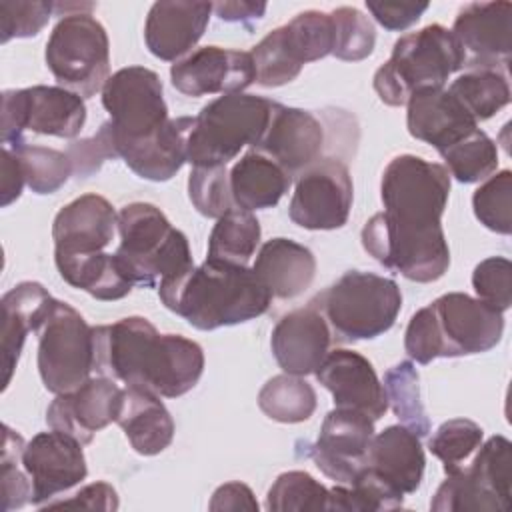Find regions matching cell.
I'll return each mask as SVG.
<instances>
[{
	"instance_id": "obj_1",
	"label": "cell",
	"mask_w": 512,
	"mask_h": 512,
	"mask_svg": "<svg viewBox=\"0 0 512 512\" xmlns=\"http://www.w3.org/2000/svg\"><path fill=\"white\" fill-rule=\"evenodd\" d=\"M450 174L442 164L400 154L382 172L384 210L362 228L364 250L388 270L420 284L440 280L450 266L442 230Z\"/></svg>"
},
{
	"instance_id": "obj_2",
	"label": "cell",
	"mask_w": 512,
	"mask_h": 512,
	"mask_svg": "<svg viewBox=\"0 0 512 512\" xmlns=\"http://www.w3.org/2000/svg\"><path fill=\"white\" fill-rule=\"evenodd\" d=\"M94 372L162 398L190 392L204 372L202 346L180 334H160L142 316L92 326Z\"/></svg>"
},
{
	"instance_id": "obj_3",
	"label": "cell",
	"mask_w": 512,
	"mask_h": 512,
	"mask_svg": "<svg viewBox=\"0 0 512 512\" xmlns=\"http://www.w3.org/2000/svg\"><path fill=\"white\" fill-rule=\"evenodd\" d=\"M162 304L198 330H216L262 316L270 290L248 266L204 260L158 284Z\"/></svg>"
},
{
	"instance_id": "obj_4",
	"label": "cell",
	"mask_w": 512,
	"mask_h": 512,
	"mask_svg": "<svg viewBox=\"0 0 512 512\" xmlns=\"http://www.w3.org/2000/svg\"><path fill=\"white\" fill-rule=\"evenodd\" d=\"M116 228L120 246L114 258L134 286L154 288L164 278L178 276L194 266L186 234L174 228L154 204H126L118 212Z\"/></svg>"
},
{
	"instance_id": "obj_5",
	"label": "cell",
	"mask_w": 512,
	"mask_h": 512,
	"mask_svg": "<svg viewBox=\"0 0 512 512\" xmlns=\"http://www.w3.org/2000/svg\"><path fill=\"white\" fill-rule=\"evenodd\" d=\"M466 66V52L452 30L428 24L394 42L390 58L374 74V90L388 106H406L424 88H444Z\"/></svg>"
},
{
	"instance_id": "obj_6",
	"label": "cell",
	"mask_w": 512,
	"mask_h": 512,
	"mask_svg": "<svg viewBox=\"0 0 512 512\" xmlns=\"http://www.w3.org/2000/svg\"><path fill=\"white\" fill-rule=\"evenodd\" d=\"M276 102L256 94H224L202 106L188 134L194 166H226L244 146L256 148L270 124Z\"/></svg>"
},
{
	"instance_id": "obj_7",
	"label": "cell",
	"mask_w": 512,
	"mask_h": 512,
	"mask_svg": "<svg viewBox=\"0 0 512 512\" xmlns=\"http://www.w3.org/2000/svg\"><path fill=\"white\" fill-rule=\"evenodd\" d=\"M314 302L342 342H356L378 338L394 326L402 292L392 278L348 270Z\"/></svg>"
},
{
	"instance_id": "obj_8",
	"label": "cell",
	"mask_w": 512,
	"mask_h": 512,
	"mask_svg": "<svg viewBox=\"0 0 512 512\" xmlns=\"http://www.w3.org/2000/svg\"><path fill=\"white\" fill-rule=\"evenodd\" d=\"M44 60L58 86L92 98L110 78V42L90 12L64 14L54 26Z\"/></svg>"
},
{
	"instance_id": "obj_9",
	"label": "cell",
	"mask_w": 512,
	"mask_h": 512,
	"mask_svg": "<svg viewBox=\"0 0 512 512\" xmlns=\"http://www.w3.org/2000/svg\"><path fill=\"white\" fill-rule=\"evenodd\" d=\"M38 372L52 394L76 390L94 372V336L84 316L54 300L38 330Z\"/></svg>"
},
{
	"instance_id": "obj_10",
	"label": "cell",
	"mask_w": 512,
	"mask_h": 512,
	"mask_svg": "<svg viewBox=\"0 0 512 512\" xmlns=\"http://www.w3.org/2000/svg\"><path fill=\"white\" fill-rule=\"evenodd\" d=\"M86 122L84 98L62 86H30L2 92V144H26L24 132L76 138Z\"/></svg>"
},
{
	"instance_id": "obj_11",
	"label": "cell",
	"mask_w": 512,
	"mask_h": 512,
	"mask_svg": "<svg viewBox=\"0 0 512 512\" xmlns=\"http://www.w3.org/2000/svg\"><path fill=\"white\" fill-rule=\"evenodd\" d=\"M102 106L110 114L116 152L152 136L170 120L160 76L144 66L114 72L102 88Z\"/></svg>"
},
{
	"instance_id": "obj_12",
	"label": "cell",
	"mask_w": 512,
	"mask_h": 512,
	"mask_svg": "<svg viewBox=\"0 0 512 512\" xmlns=\"http://www.w3.org/2000/svg\"><path fill=\"white\" fill-rule=\"evenodd\" d=\"M352 200L348 166L338 158H320L296 176L288 216L306 230H336L348 222Z\"/></svg>"
},
{
	"instance_id": "obj_13",
	"label": "cell",
	"mask_w": 512,
	"mask_h": 512,
	"mask_svg": "<svg viewBox=\"0 0 512 512\" xmlns=\"http://www.w3.org/2000/svg\"><path fill=\"white\" fill-rule=\"evenodd\" d=\"M438 358L470 356L492 350L504 334V316L464 292H448L428 304Z\"/></svg>"
},
{
	"instance_id": "obj_14",
	"label": "cell",
	"mask_w": 512,
	"mask_h": 512,
	"mask_svg": "<svg viewBox=\"0 0 512 512\" xmlns=\"http://www.w3.org/2000/svg\"><path fill=\"white\" fill-rule=\"evenodd\" d=\"M82 446L74 436L54 428L26 442L20 462L32 482L34 506L44 508L56 494L74 488L86 478L88 466Z\"/></svg>"
},
{
	"instance_id": "obj_15",
	"label": "cell",
	"mask_w": 512,
	"mask_h": 512,
	"mask_svg": "<svg viewBox=\"0 0 512 512\" xmlns=\"http://www.w3.org/2000/svg\"><path fill=\"white\" fill-rule=\"evenodd\" d=\"M374 438V420L352 408L326 414L320 434L308 446V456L336 484H350L366 466V452Z\"/></svg>"
},
{
	"instance_id": "obj_16",
	"label": "cell",
	"mask_w": 512,
	"mask_h": 512,
	"mask_svg": "<svg viewBox=\"0 0 512 512\" xmlns=\"http://www.w3.org/2000/svg\"><path fill=\"white\" fill-rule=\"evenodd\" d=\"M172 86L184 96L236 94L256 82V68L250 52L204 46L192 50L170 68Z\"/></svg>"
},
{
	"instance_id": "obj_17",
	"label": "cell",
	"mask_w": 512,
	"mask_h": 512,
	"mask_svg": "<svg viewBox=\"0 0 512 512\" xmlns=\"http://www.w3.org/2000/svg\"><path fill=\"white\" fill-rule=\"evenodd\" d=\"M452 34L466 52L464 68H506L512 50V4H464L454 18Z\"/></svg>"
},
{
	"instance_id": "obj_18",
	"label": "cell",
	"mask_w": 512,
	"mask_h": 512,
	"mask_svg": "<svg viewBox=\"0 0 512 512\" xmlns=\"http://www.w3.org/2000/svg\"><path fill=\"white\" fill-rule=\"evenodd\" d=\"M122 388L106 376L88 378L72 392L56 394L46 410L50 428L74 436L84 446L94 434L116 422Z\"/></svg>"
},
{
	"instance_id": "obj_19",
	"label": "cell",
	"mask_w": 512,
	"mask_h": 512,
	"mask_svg": "<svg viewBox=\"0 0 512 512\" xmlns=\"http://www.w3.org/2000/svg\"><path fill=\"white\" fill-rule=\"evenodd\" d=\"M316 380L332 394L338 408L364 412L374 422L388 410L384 386L368 358L348 348H336L326 354L316 368Z\"/></svg>"
},
{
	"instance_id": "obj_20",
	"label": "cell",
	"mask_w": 512,
	"mask_h": 512,
	"mask_svg": "<svg viewBox=\"0 0 512 512\" xmlns=\"http://www.w3.org/2000/svg\"><path fill=\"white\" fill-rule=\"evenodd\" d=\"M330 344L332 330L314 300L284 314L270 334V348L278 366L294 376L316 372L330 352Z\"/></svg>"
},
{
	"instance_id": "obj_21",
	"label": "cell",
	"mask_w": 512,
	"mask_h": 512,
	"mask_svg": "<svg viewBox=\"0 0 512 512\" xmlns=\"http://www.w3.org/2000/svg\"><path fill=\"white\" fill-rule=\"evenodd\" d=\"M324 138V128L310 110L276 102L270 124L256 150L270 156L294 178L320 160Z\"/></svg>"
},
{
	"instance_id": "obj_22",
	"label": "cell",
	"mask_w": 512,
	"mask_h": 512,
	"mask_svg": "<svg viewBox=\"0 0 512 512\" xmlns=\"http://www.w3.org/2000/svg\"><path fill=\"white\" fill-rule=\"evenodd\" d=\"M118 214L100 194H82L62 206L52 222L54 254L102 252L114 238Z\"/></svg>"
},
{
	"instance_id": "obj_23",
	"label": "cell",
	"mask_w": 512,
	"mask_h": 512,
	"mask_svg": "<svg viewBox=\"0 0 512 512\" xmlns=\"http://www.w3.org/2000/svg\"><path fill=\"white\" fill-rule=\"evenodd\" d=\"M210 14V2H154L144 24L150 54L166 62L182 60L202 38Z\"/></svg>"
},
{
	"instance_id": "obj_24",
	"label": "cell",
	"mask_w": 512,
	"mask_h": 512,
	"mask_svg": "<svg viewBox=\"0 0 512 512\" xmlns=\"http://www.w3.org/2000/svg\"><path fill=\"white\" fill-rule=\"evenodd\" d=\"M406 126L412 138L434 146L440 154L474 132L478 122L448 88H424L406 102Z\"/></svg>"
},
{
	"instance_id": "obj_25",
	"label": "cell",
	"mask_w": 512,
	"mask_h": 512,
	"mask_svg": "<svg viewBox=\"0 0 512 512\" xmlns=\"http://www.w3.org/2000/svg\"><path fill=\"white\" fill-rule=\"evenodd\" d=\"M56 298L40 282H20L2 296V390L8 388L28 332H38Z\"/></svg>"
},
{
	"instance_id": "obj_26",
	"label": "cell",
	"mask_w": 512,
	"mask_h": 512,
	"mask_svg": "<svg viewBox=\"0 0 512 512\" xmlns=\"http://www.w3.org/2000/svg\"><path fill=\"white\" fill-rule=\"evenodd\" d=\"M194 116L170 118L152 136L124 144L118 148V158L140 178L152 182L170 180L188 158V134Z\"/></svg>"
},
{
	"instance_id": "obj_27",
	"label": "cell",
	"mask_w": 512,
	"mask_h": 512,
	"mask_svg": "<svg viewBox=\"0 0 512 512\" xmlns=\"http://www.w3.org/2000/svg\"><path fill=\"white\" fill-rule=\"evenodd\" d=\"M366 466L402 494L416 492L422 484L426 466L420 436L402 424L384 428L374 434L368 446Z\"/></svg>"
},
{
	"instance_id": "obj_28",
	"label": "cell",
	"mask_w": 512,
	"mask_h": 512,
	"mask_svg": "<svg viewBox=\"0 0 512 512\" xmlns=\"http://www.w3.org/2000/svg\"><path fill=\"white\" fill-rule=\"evenodd\" d=\"M252 270L272 298L292 300L314 282L316 258L304 244L290 238H272L260 246Z\"/></svg>"
},
{
	"instance_id": "obj_29",
	"label": "cell",
	"mask_w": 512,
	"mask_h": 512,
	"mask_svg": "<svg viewBox=\"0 0 512 512\" xmlns=\"http://www.w3.org/2000/svg\"><path fill=\"white\" fill-rule=\"evenodd\" d=\"M116 424L142 456L160 454L174 438V420L160 396L134 386L122 388Z\"/></svg>"
},
{
	"instance_id": "obj_30",
	"label": "cell",
	"mask_w": 512,
	"mask_h": 512,
	"mask_svg": "<svg viewBox=\"0 0 512 512\" xmlns=\"http://www.w3.org/2000/svg\"><path fill=\"white\" fill-rule=\"evenodd\" d=\"M292 178L264 152L252 148L230 168V192L234 206L244 210H266L280 202Z\"/></svg>"
},
{
	"instance_id": "obj_31",
	"label": "cell",
	"mask_w": 512,
	"mask_h": 512,
	"mask_svg": "<svg viewBox=\"0 0 512 512\" xmlns=\"http://www.w3.org/2000/svg\"><path fill=\"white\" fill-rule=\"evenodd\" d=\"M56 268L64 282L88 292L92 298L112 302L128 296L134 284L122 274L114 254H54Z\"/></svg>"
},
{
	"instance_id": "obj_32",
	"label": "cell",
	"mask_w": 512,
	"mask_h": 512,
	"mask_svg": "<svg viewBox=\"0 0 512 512\" xmlns=\"http://www.w3.org/2000/svg\"><path fill=\"white\" fill-rule=\"evenodd\" d=\"M448 92L476 122L492 118L510 102L506 68H468L452 80Z\"/></svg>"
},
{
	"instance_id": "obj_33",
	"label": "cell",
	"mask_w": 512,
	"mask_h": 512,
	"mask_svg": "<svg viewBox=\"0 0 512 512\" xmlns=\"http://www.w3.org/2000/svg\"><path fill=\"white\" fill-rule=\"evenodd\" d=\"M260 222L244 208H230L220 216L208 238V260L246 266L260 244Z\"/></svg>"
},
{
	"instance_id": "obj_34",
	"label": "cell",
	"mask_w": 512,
	"mask_h": 512,
	"mask_svg": "<svg viewBox=\"0 0 512 512\" xmlns=\"http://www.w3.org/2000/svg\"><path fill=\"white\" fill-rule=\"evenodd\" d=\"M318 398L312 384L302 376L278 374L272 376L258 392L260 410L274 422L298 424L308 420L316 410Z\"/></svg>"
},
{
	"instance_id": "obj_35",
	"label": "cell",
	"mask_w": 512,
	"mask_h": 512,
	"mask_svg": "<svg viewBox=\"0 0 512 512\" xmlns=\"http://www.w3.org/2000/svg\"><path fill=\"white\" fill-rule=\"evenodd\" d=\"M404 504V494L388 484L372 468L364 466L350 484L330 488V508L336 512H382L398 510Z\"/></svg>"
},
{
	"instance_id": "obj_36",
	"label": "cell",
	"mask_w": 512,
	"mask_h": 512,
	"mask_svg": "<svg viewBox=\"0 0 512 512\" xmlns=\"http://www.w3.org/2000/svg\"><path fill=\"white\" fill-rule=\"evenodd\" d=\"M388 406L394 414L416 436H426L430 432V420L426 416L422 398H420V376L410 360H402L386 370L382 380Z\"/></svg>"
},
{
	"instance_id": "obj_37",
	"label": "cell",
	"mask_w": 512,
	"mask_h": 512,
	"mask_svg": "<svg viewBox=\"0 0 512 512\" xmlns=\"http://www.w3.org/2000/svg\"><path fill=\"white\" fill-rule=\"evenodd\" d=\"M444 168L462 184H474L492 176L498 168V146L480 128L454 146L440 152Z\"/></svg>"
},
{
	"instance_id": "obj_38",
	"label": "cell",
	"mask_w": 512,
	"mask_h": 512,
	"mask_svg": "<svg viewBox=\"0 0 512 512\" xmlns=\"http://www.w3.org/2000/svg\"><path fill=\"white\" fill-rule=\"evenodd\" d=\"M466 470L476 482L488 490L504 508H510V484H512V444L504 436H492L478 446Z\"/></svg>"
},
{
	"instance_id": "obj_39",
	"label": "cell",
	"mask_w": 512,
	"mask_h": 512,
	"mask_svg": "<svg viewBox=\"0 0 512 512\" xmlns=\"http://www.w3.org/2000/svg\"><path fill=\"white\" fill-rule=\"evenodd\" d=\"M328 508L330 490L304 470L282 472L266 494V510L270 512H304Z\"/></svg>"
},
{
	"instance_id": "obj_40",
	"label": "cell",
	"mask_w": 512,
	"mask_h": 512,
	"mask_svg": "<svg viewBox=\"0 0 512 512\" xmlns=\"http://www.w3.org/2000/svg\"><path fill=\"white\" fill-rule=\"evenodd\" d=\"M482 438L484 430L480 424L468 418H452L436 428L428 440V450L442 462L446 474H454L468 466Z\"/></svg>"
},
{
	"instance_id": "obj_41",
	"label": "cell",
	"mask_w": 512,
	"mask_h": 512,
	"mask_svg": "<svg viewBox=\"0 0 512 512\" xmlns=\"http://www.w3.org/2000/svg\"><path fill=\"white\" fill-rule=\"evenodd\" d=\"M282 30L292 54L302 66L332 54L334 24L328 12L304 10L284 24Z\"/></svg>"
},
{
	"instance_id": "obj_42",
	"label": "cell",
	"mask_w": 512,
	"mask_h": 512,
	"mask_svg": "<svg viewBox=\"0 0 512 512\" xmlns=\"http://www.w3.org/2000/svg\"><path fill=\"white\" fill-rule=\"evenodd\" d=\"M10 150L18 154L26 174V184L36 194H54L74 174L72 162L66 152L46 146H34L28 142Z\"/></svg>"
},
{
	"instance_id": "obj_43",
	"label": "cell",
	"mask_w": 512,
	"mask_h": 512,
	"mask_svg": "<svg viewBox=\"0 0 512 512\" xmlns=\"http://www.w3.org/2000/svg\"><path fill=\"white\" fill-rule=\"evenodd\" d=\"M250 54L256 68V82L264 88L284 86L292 82L302 70V64L296 60L286 42L282 26L268 32L250 50Z\"/></svg>"
},
{
	"instance_id": "obj_44",
	"label": "cell",
	"mask_w": 512,
	"mask_h": 512,
	"mask_svg": "<svg viewBox=\"0 0 512 512\" xmlns=\"http://www.w3.org/2000/svg\"><path fill=\"white\" fill-rule=\"evenodd\" d=\"M474 216L496 234L512 232V172L500 170L488 176L472 196Z\"/></svg>"
},
{
	"instance_id": "obj_45",
	"label": "cell",
	"mask_w": 512,
	"mask_h": 512,
	"mask_svg": "<svg viewBox=\"0 0 512 512\" xmlns=\"http://www.w3.org/2000/svg\"><path fill=\"white\" fill-rule=\"evenodd\" d=\"M334 24L332 54L344 62H358L374 52L376 30L368 16L354 6H340L328 12Z\"/></svg>"
},
{
	"instance_id": "obj_46",
	"label": "cell",
	"mask_w": 512,
	"mask_h": 512,
	"mask_svg": "<svg viewBox=\"0 0 512 512\" xmlns=\"http://www.w3.org/2000/svg\"><path fill=\"white\" fill-rule=\"evenodd\" d=\"M430 510L434 512H466V510L504 512L502 504L488 490H484L466 468L454 474H446V480L438 486L430 502Z\"/></svg>"
},
{
	"instance_id": "obj_47",
	"label": "cell",
	"mask_w": 512,
	"mask_h": 512,
	"mask_svg": "<svg viewBox=\"0 0 512 512\" xmlns=\"http://www.w3.org/2000/svg\"><path fill=\"white\" fill-rule=\"evenodd\" d=\"M188 196L206 218H220L234 208L230 172L226 166H194L188 176Z\"/></svg>"
},
{
	"instance_id": "obj_48",
	"label": "cell",
	"mask_w": 512,
	"mask_h": 512,
	"mask_svg": "<svg viewBox=\"0 0 512 512\" xmlns=\"http://www.w3.org/2000/svg\"><path fill=\"white\" fill-rule=\"evenodd\" d=\"M472 288L476 298L498 312H506L512 304V264L504 256H490L476 264L472 272Z\"/></svg>"
},
{
	"instance_id": "obj_49",
	"label": "cell",
	"mask_w": 512,
	"mask_h": 512,
	"mask_svg": "<svg viewBox=\"0 0 512 512\" xmlns=\"http://www.w3.org/2000/svg\"><path fill=\"white\" fill-rule=\"evenodd\" d=\"M54 12L52 2H0V40L32 38L50 20Z\"/></svg>"
},
{
	"instance_id": "obj_50",
	"label": "cell",
	"mask_w": 512,
	"mask_h": 512,
	"mask_svg": "<svg viewBox=\"0 0 512 512\" xmlns=\"http://www.w3.org/2000/svg\"><path fill=\"white\" fill-rule=\"evenodd\" d=\"M66 154H68V158L72 162V170L78 178H88L100 170L104 160L118 158L110 122H104L94 136L74 140L66 148Z\"/></svg>"
},
{
	"instance_id": "obj_51",
	"label": "cell",
	"mask_w": 512,
	"mask_h": 512,
	"mask_svg": "<svg viewBox=\"0 0 512 512\" xmlns=\"http://www.w3.org/2000/svg\"><path fill=\"white\" fill-rule=\"evenodd\" d=\"M368 12L374 20L392 32H402L416 24L420 16L428 10V2H376L366 0Z\"/></svg>"
},
{
	"instance_id": "obj_52",
	"label": "cell",
	"mask_w": 512,
	"mask_h": 512,
	"mask_svg": "<svg viewBox=\"0 0 512 512\" xmlns=\"http://www.w3.org/2000/svg\"><path fill=\"white\" fill-rule=\"evenodd\" d=\"M0 496L2 512L18 510L24 504L32 502V482L26 470L18 468V462H2L0 460Z\"/></svg>"
},
{
	"instance_id": "obj_53",
	"label": "cell",
	"mask_w": 512,
	"mask_h": 512,
	"mask_svg": "<svg viewBox=\"0 0 512 512\" xmlns=\"http://www.w3.org/2000/svg\"><path fill=\"white\" fill-rule=\"evenodd\" d=\"M118 494L108 482H92L80 488L68 500H50L44 508H86V510H118Z\"/></svg>"
},
{
	"instance_id": "obj_54",
	"label": "cell",
	"mask_w": 512,
	"mask_h": 512,
	"mask_svg": "<svg viewBox=\"0 0 512 512\" xmlns=\"http://www.w3.org/2000/svg\"><path fill=\"white\" fill-rule=\"evenodd\" d=\"M208 508L212 512H224V510L258 512L260 506L254 498V492L244 482H226L214 490L208 502Z\"/></svg>"
},
{
	"instance_id": "obj_55",
	"label": "cell",
	"mask_w": 512,
	"mask_h": 512,
	"mask_svg": "<svg viewBox=\"0 0 512 512\" xmlns=\"http://www.w3.org/2000/svg\"><path fill=\"white\" fill-rule=\"evenodd\" d=\"M26 184V174L18 154L4 146L2 150V206H10L20 198Z\"/></svg>"
},
{
	"instance_id": "obj_56",
	"label": "cell",
	"mask_w": 512,
	"mask_h": 512,
	"mask_svg": "<svg viewBox=\"0 0 512 512\" xmlns=\"http://www.w3.org/2000/svg\"><path fill=\"white\" fill-rule=\"evenodd\" d=\"M212 10L220 20L226 22H250V20H260L266 12L264 2H216L212 4Z\"/></svg>"
}]
</instances>
